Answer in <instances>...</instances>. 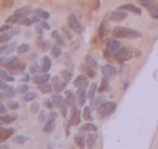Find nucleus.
Instances as JSON below:
<instances>
[{
    "mask_svg": "<svg viewBox=\"0 0 158 149\" xmlns=\"http://www.w3.org/2000/svg\"><path fill=\"white\" fill-rule=\"evenodd\" d=\"M112 36L117 39H137V37H141V32L131 28H114Z\"/></svg>",
    "mask_w": 158,
    "mask_h": 149,
    "instance_id": "1",
    "label": "nucleus"
},
{
    "mask_svg": "<svg viewBox=\"0 0 158 149\" xmlns=\"http://www.w3.org/2000/svg\"><path fill=\"white\" fill-rule=\"evenodd\" d=\"M121 48V43L118 42V39L117 37H114V39H107L106 40V49H105V57L107 60H112V58H115V54H117V51Z\"/></svg>",
    "mask_w": 158,
    "mask_h": 149,
    "instance_id": "2",
    "label": "nucleus"
},
{
    "mask_svg": "<svg viewBox=\"0 0 158 149\" xmlns=\"http://www.w3.org/2000/svg\"><path fill=\"white\" fill-rule=\"evenodd\" d=\"M137 55H140V51L138 49H134V48H120V49L117 51V54H115V60L118 63H123V62H126V60H129L132 57H137Z\"/></svg>",
    "mask_w": 158,
    "mask_h": 149,
    "instance_id": "3",
    "label": "nucleus"
},
{
    "mask_svg": "<svg viewBox=\"0 0 158 149\" xmlns=\"http://www.w3.org/2000/svg\"><path fill=\"white\" fill-rule=\"evenodd\" d=\"M117 109V103L115 101H105L100 108H97V111H98V115H100V118H105V117H109L114 111Z\"/></svg>",
    "mask_w": 158,
    "mask_h": 149,
    "instance_id": "4",
    "label": "nucleus"
},
{
    "mask_svg": "<svg viewBox=\"0 0 158 149\" xmlns=\"http://www.w3.org/2000/svg\"><path fill=\"white\" fill-rule=\"evenodd\" d=\"M127 19V14L123 11V9H118V11H110L106 14V20H117V22H121Z\"/></svg>",
    "mask_w": 158,
    "mask_h": 149,
    "instance_id": "5",
    "label": "nucleus"
},
{
    "mask_svg": "<svg viewBox=\"0 0 158 149\" xmlns=\"http://www.w3.org/2000/svg\"><path fill=\"white\" fill-rule=\"evenodd\" d=\"M68 26H69L72 31L81 32V23H80V20L77 19V15H74V14H71V15L68 17Z\"/></svg>",
    "mask_w": 158,
    "mask_h": 149,
    "instance_id": "6",
    "label": "nucleus"
},
{
    "mask_svg": "<svg viewBox=\"0 0 158 149\" xmlns=\"http://www.w3.org/2000/svg\"><path fill=\"white\" fill-rule=\"evenodd\" d=\"M66 80H61L60 77H52V88H54V91L55 92H60V91H63L64 89V86H66Z\"/></svg>",
    "mask_w": 158,
    "mask_h": 149,
    "instance_id": "7",
    "label": "nucleus"
},
{
    "mask_svg": "<svg viewBox=\"0 0 158 149\" xmlns=\"http://www.w3.org/2000/svg\"><path fill=\"white\" fill-rule=\"evenodd\" d=\"M88 85H89V80L83 74L81 75H77V79H74V86L75 88H88Z\"/></svg>",
    "mask_w": 158,
    "mask_h": 149,
    "instance_id": "8",
    "label": "nucleus"
},
{
    "mask_svg": "<svg viewBox=\"0 0 158 149\" xmlns=\"http://www.w3.org/2000/svg\"><path fill=\"white\" fill-rule=\"evenodd\" d=\"M80 120H81V112L74 106L72 108V115H71V120H69V125H74V126H77V125H80Z\"/></svg>",
    "mask_w": 158,
    "mask_h": 149,
    "instance_id": "9",
    "label": "nucleus"
},
{
    "mask_svg": "<svg viewBox=\"0 0 158 149\" xmlns=\"http://www.w3.org/2000/svg\"><path fill=\"white\" fill-rule=\"evenodd\" d=\"M15 34H19V29H14V31H5V32H2V34H0V45L8 43V42L12 39V36H15Z\"/></svg>",
    "mask_w": 158,
    "mask_h": 149,
    "instance_id": "10",
    "label": "nucleus"
},
{
    "mask_svg": "<svg viewBox=\"0 0 158 149\" xmlns=\"http://www.w3.org/2000/svg\"><path fill=\"white\" fill-rule=\"evenodd\" d=\"M88 97V92H86V88H77V92H75V99L78 104H85Z\"/></svg>",
    "mask_w": 158,
    "mask_h": 149,
    "instance_id": "11",
    "label": "nucleus"
},
{
    "mask_svg": "<svg viewBox=\"0 0 158 149\" xmlns=\"http://www.w3.org/2000/svg\"><path fill=\"white\" fill-rule=\"evenodd\" d=\"M102 74H103V77H114L115 74H117V69L112 66V65H105V66H102Z\"/></svg>",
    "mask_w": 158,
    "mask_h": 149,
    "instance_id": "12",
    "label": "nucleus"
},
{
    "mask_svg": "<svg viewBox=\"0 0 158 149\" xmlns=\"http://www.w3.org/2000/svg\"><path fill=\"white\" fill-rule=\"evenodd\" d=\"M118 9H123V11H129V12H134V14H137V15H140L141 14V8H138V6H135V5H132V3H127V5H121Z\"/></svg>",
    "mask_w": 158,
    "mask_h": 149,
    "instance_id": "13",
    "label": "nucleus"
},
{
    "mask_svg": "<svg viewBox=\"0 0 158 149\" xmlns=\"http://www.w3.org/2000/svg\"><path fill=\"white\" fill-rule=\"evenodd\" d=\"M11 135H14V129L12 128H0V142L8 140Z\"/></svg>",
    "mask_w": 158,
    "mask_h": 149,
    "instance_id": "14",
    "label": "nucleus"
},
{
    "mask_svg": "<svg viewBox=\"0 0 158 149\" xmlns=\"http://www.w3.org/2000/svg\"><path fill=\"white\" fill-rule=\"evenodd\" d=\"M64 99H66V103H68V106H71V108H74V106H75V103H77V99H75V96H74V92H72V91L66 89V91H64Z\"/></svg>",
    "mask_w": 158,
    "mask_h": 149,
    "instance_id": "15",
    "label": "nucleus"
},
{
    "mask_svg": "<svg viewBox=\"0 0 158 149\" xmlns=\"http://www.w3.org/2000/svg\"><path fill=\"white\" fill-rule=\"evenodd\" d=\"M49 80H51V79H49L48 72H43L42 75H35V77H34V82H35V85H37V86H42V85L48 83Z\"/></svg>",
    "mask_w": 158,
    "mask_h": 149,
    "instance_id": "16",
    "label": "nucleus"
},
{
    "mask_svg": "<svg viewBox=\"0 0 158 149\" xmlns=\"http://www.w3.org/2000/svg\"><path fill=\"white\" fill-rule=\"evenodd\" d=\"M40 69H42V72H48L51 69V58L48 55L42 57V66H40Z\"/></svg>",
    "mask_w": 158,
    "mask_h": 149,
    "instance_id": "17",
    "label": "nucleus"
},
{
    "mask_svg": "<svg viewBox=\"0 0 158 149\" xmlns=\"http://www.w3.org/2000/svg\"><path fill=\"white\" fill-rule=\"evenodd\" d=\"M31 12H34L29 6H23V8H20V9H17L15 11V14L19 15V17H22V19H25V17H28Z\"/></svg>",
    "mask_w": 158,
    "mask_h": 149,
    "instance_id": "18",
    "label": "nucleus"
},
{
    "mask_svg": "<svg viewBox=\"0 0 158 149\" xmlns=\"http://www.w3.org/2000/svg\"><path fill=\"white\" fill-rule=\"evenodd\" d=\"M17 66H20V62H19V58H17V57H11V58L6 62V68H8V71L15 69Z\"/></svg>",
    "mask_w": 158,
    "mask_h": 149,
    "instance_id": "19",
    "label": "nucleus"
},
{
    "mask_svg": "<svg viewBox=\"0 0 158 149\" xmlns=\"http://www.w3.org/2000/svg\"><path fill=\"white\" fill-rule=\"evenodd\" d=\"M34 15L40 17L42 20H48V19H49V12H48V11H45V9H40V8L34 9Z\"/></svg>",
    "mask_w": 158,
    "mask_h": 149,
    "instance_id": "20",
    "label": "nucleus"
},
{
    "mask_svg": "<svg viewBox=\"0 0 158 149\" xmlns=\"http://www.w3.org/2000/svg\"><path fill=\"white\" fill-rule=\"evenodd\" d=\"M17 118H19V115H17V114H9V115L2 114V117H0V120H2L3 123H11V121H15Z\"/></svg>",
    "mask_w": 158,
    "mask_h": 149,
    "instance_id": "21",
    "label": "nucleus"
},
{
    "mask_svg": "<svg viewBox=\"0 0 158 149\" xmlns=\"http://www.w3.org/2000/svg\"><path fill=\"white\" fill-rule=\"evenodd\" d=\"M105 101H106V97L103 94H100L98 97H94V99H92V106H94V108H100Z\"/></svg>",
    "mask_w": 158,
    "mask_h": 149,
    "instance_id": "22",
    "label": "nucleus"
},
{
    "mask_svg": "<svg viewBox=\"0 0 158 149\" xmlns=\"http://www.w3.org/2000/svg\"><path fill=\"white\" fill-rule=\"evenodd\" d=\"M95 142H97V135H95L94 132H91V134L86 137V146H88V148H92V146L95 145Z\"/></svg>",
    "mask_w": 158,
    "mask_h": 149,
    "instance_id": "23",
    "label": "nucleus"
},
{
    "mask_svg": "<svg viewBox=\"0 0 158 149\" xmlns=\"http://www.w3.org/2000/svg\"><path fill=\"white\" fill-rule=\"evenodd\" d=\"M80 131H81V132H95V131H97V126H95L94 123H88V125H83Z\"/></svg>",
    "mask_w": 158,
    "mask_h": 149,
    "instance_id": "24",
    "label": "nucleus"
},
{
    "mask_svg": "<svg viewBox=\"0 0 158 149\" xmlns=\"http://www.w3.org/2000/svg\"><path fill=\"white\" fill-rule=\"evenodd\" d=\"M64 101H66V100H63V97H61L60 94H54L52 96V103H54V106H57V108H60Z\"/></svg>",
    "mask_w": 158,
    "mask_h": 149,
    "instance_id": "25",
    "label": "nucleus"
},
{
    "mask_svg": "<svg viewBox=\"0 0 158 149\" xmlns=\"http://www.w3.org/2000/svg\"><path fill=\"white\" fill-rule=\"evenodd\" d=\"M0 79H3L5 82H14V75L8 74L5 69H0Z\"/></svg>",
    "mask_w": 158,
    "mask_h": 149,
    "instance_id": "26",
    "label": "nucleus"
},
{
    "mask_svg": "<svg viewBox=\"0 0 158 149\" xmlns=\"http://www.w3.org/2000/svg\"><path fill=\"white\" fill-rule=\"evenodd\" d=\"M51 54H52L54 58H58L61 55V49H60V45H54L51 46Z\"/></svg>",
    "mask_w": 158,
    "mask_h": 149,
    "instance_id": "27",
    "label": "nucleus"
},
{
    "mask_svg": "<svg viewBox=\"0 0 158 149\" xmlns=\"http://www.w3.org/2000/svg\"><path fill=\"white\" fill-rule=\"evenodd\" d=\"M97 89H98V86H97L95 83H92V85L89 86V91H88V97H89V99H94V97H95V94H97Z\"/></svg>",
    "mask_w": 158,
    "mask_h": 149,
    "instance_id": "28",
    "label": "nucleus"
},
{
    "mask_svg": "<svg viewBox=\"0 0 158 149\" xmlns=\"http://www.w3.org/2000/svg\"><path fill=\"white\" fill-rule=\"evenodd\" d=\"M54 128H55V123L51 121V120H48V121H46V125H45V128H43V131H45L46 134H51V132L54 131Z\"/></svg>",
    "mask_w": 158,
    "mask_h": 149,
    "instance_id": "29",
    "label": "nucleus"
},
{
    "mask_svg": "<svg viewBox=\"0 0 158 149\" xmlns=\"http://www.w3.org/2000/svg\"><path fill=\"white\" fill-rule=\"evenodd\" d=\"M149 14H151L152 19H158V5L157 3H154V5L149 8Z\"/></svg>",
    "mask_w": 158,
    "mask_h": 149,
    "instance_id": "30",
    "label": "nucleus"
},
{
    "mask_svg": "<svg viewBox=\"0 0 158 149\" xmlns=\"http://www.w3.org/2000/svg\"><path fill=\"white\" fill-rule=\"evenodd\" d=\"M52 39L55 40V43H57V45H60V46L64 43V40L61 39V36L58 34V31H52Z\"/></svg>",
    "mask_w": 158,
    "mask_h": 149,
    "instance_id": "31",
    "label": "nucleus"
},
{
    "mask_svg": "<svg viewBox=\"0 0 158 149\" xmlns=\"http://www.w3.org/2000/svg\"><path fill=\"white\" fill-rule=\"evenodd\" d=\"M75 143L80 146V148H85L86 146V138H83V135H75Z\"/></svg>",
    "mask_w": 158,
    "mask_h": 149,
    "instance_id": "32",
    "label": "nucleus"
},
{
    "mask_svg": "<svg viewBox=\"0 0 158 149\" xmlns=\"http://www.w3.org/2000/svg\"><path fill=\"white\" fill-rule=\"evenodd\" d=\"M86 63H88L91 68H94V69H97V68H98V65H97V62L92 58V55H86Z\"/></svg>",
    "mask_w": 158,
    "mask_h": 149,
    "instance_id": "33",
    "label": "nucleus"
},
{
    "mask_svg": "<svg viewBox=\"0 0 158 149\" xmlns=\"http://www.w3.org/2000/svg\"><path fill=\"white\" fill-rule=\"evenodd\" d=\"M3 91H5V92H3V96H5V97H8V99H11L14 94H17V91H15V89H12L11 86H8V88H6V89H3Z\"/></svg>",
    "mask_w": 158,
    "mask_h": 149,
    "instance_id": "34",
    "label": "nucleus"
},
{
    "mask_svg": "<svg viewBox=\"0 0 158 149\" xmlns=\"http://www.w3.org/2000/svg\"><path fill=\"white\" fill-rule=\"evenodd\" d=\"M40 88V92H45V94H48V92H52V85H48V83H45V85H42V86H39Z\"/></svg>",
    "mask_w": 158,
    "mask_h": 149,
    "instance_id": "35",
    "label": "nucleus"
},
{
    "mask_svg": "<svg viewBox=\"0 0 158 149\" xmlns=\"http://www.w3.org/2000/svg\"><path fill=\"white\" fill-rule=\"evenodd\" d=\"M107 88H109V83H107V77H105V79H103V82H102V85H100V88H98L100 94H102V92H105V91H107Z\"/></svg>",
    "mask_w": 158,
    "mask_h": 149,
    "instance_id": "36",
    "label": "nucleus"
},
{
    "mask_svg": "<svg viewBox=\"0 0 158 149\" xmlns=\"http://www.w3.org/2000/svg\"><path fill=\"white\" fill-rule=\"evenodd\" d=\"M34 99H35V92L28 91L26 94H23V100H25V101H32Z\"/></svg>",
    "mask_w": 158,
    "mask_h": 149,
    "instance_id": "37",
    "label": "nucleus"
},
{
    "mask_svg": "<svg viewBox=\"0 0 158 149\" xmlns=\"http://www.w3.org/2000/svg\"><path fill=\"white\" fill-rule=\"evenodd\" d=\"M61 77H63V80L69 82V80H71V69H69V68H68V69H63V71H61Z\"/></svg>",
    "mask_w": 158,
    "mask_h": 149,
    "instance_id": "38",
    "label": "nucleus"
},
{
    "mask_svg": "<svg viewBox=\"0 0 158 149\" xmlns=\"http://www.w3.org/2000/svg\"><path fill=\"white\" fill-rule=\"evenodd\" d=\"M15 91H17V94H26L29 91V88H28V85H20L19 88H15Z\"/></svg>",
    "mask_w": 158,
    "mask_h": 149,
    "instance_id": "39",
    "label": "nucleus"
},
{
    "mask_svg": "<svg viewBox=\"0 0 158 149\" xmlns=\"http://www.w3.org/2000/svg\"><path fill=\"white\" fill-rule=\"evenodd\" d=\"M14 142L19 143V145H23L25 142H28V137H25V135H15L14 137Z\"/></svg>",
    "mask_w": 158,
    "mask_h": 149,
    "instance_id": "40",
    "label": "nucleus"
},
{
    "mask_svg": "<svg viewBox=\"0 0 158 149\" xmlns=\"http://www.w3.org/2000/svg\"><path fill=\"white\" fill-rule=\"evenodd\" d=\"M23 71H25V66H23V65H20V66H17L15 69H11L9 72H11L12 75H17V74H22Z\"/></svg>",
    "mask_w": 158,
    "mask_h": 149,
    "instance_id": "41",
    "label": "nucleus"
},
{
    "mask_svg": "<svg viewBox=\"0 0 158 149\" xmlns=\"http://www.w3.org/2000/svg\"><path fill=\"white\" fill-rule=\"evenodd\" d=\"M138 3H140L141 6H146V8L149 9V8H151L155 2H154V0H138Z\"/></svg>",
    "mask_w": 158,
    "mask_h": 149,
    "instance_id": "42",
    "label": "nucleus"
},
{
    "mask_svg": "<svg viewBox=\"0 0 158 149\" xmlns=\"http://www.w3.org/2000/svg\"><path fill=\"white\" fill-rule=\"evenodd\" d=\"M28 51H29V45H28V43L20 45V46L17 48V52H19V54H25V52H28Z\"/></svg>",
    "mask_w": 158,
    "mask_h": 149,
    "instance_id": "43",
    "label": "nucleus"
},
{
    "mask_svg": "<svg viewBox=\"0 0 158 149\" xmlns=\"http://www.w3.org/2000/svg\"><path fill=\"white\" fill-rule=\"evenodd\" d=\"M83 118H86V120H91V118H92V115H91V108H85V109H83Z\"/></svg>",
    "mask_w": 158,
    "mask_h": 149,
    "instance_id": "44",
    "label": "nucleus"
},
{
    "mask_svg": "<svg viewBox=\"0 0 158 149\" xmlns=\"http://www.w3.org/2000/svg\"><path fill=\"white\" fill-rule=\"evenodd\" d=\"M83 69L88 72V75H91V77L95 75V69H94V68H91V66H89V68H88V66H83Z\"/></svg>",
    "mask_w": 158,
    "mask_h": 149,
    "instance_id": "45",
    "label": "nucleus"
},
{
    "mask_svg": "<svg viewBox=\"0 0 158 149\" xmlns=\"http://www.w3.org/2000/svg\"><path fill=\"white\" fill-rule=\"evenodd\" d=\"M39 120L43 123V121H46L48 120V115H46V112H43V111H40V114H39Z\"/></svg>",
    "mask_w": 158,
    "mask_h": 149,
    "instance_id": "46",
    "label": "nucleus"
},
{
    "mask_svg": "<svg viewBox=\"0 0 158 149\" xmlns=\"http://www.w3.org/2000/svg\"><path fill=\"white\" fill-rule=\"evenodd\" d=\"M69 29H71L69 26H63V28H61V31H63V34H66V37H69V39H71V37H72V34L69 32Z\"/></svg>",
    "mask_w": 158,
    "mask_h": 149,
    "instance_id": "47",
    "label": "nucleus"
},
{
    "mask_svg": "<svg viewBox=\"0 0 158 149\" xmlns=\"http://www.w3.org/2000/svg\"><path fill=\"white\" fill-rule=\"evenodd\" d=\"M19 106H20V104H19L17 101H12V100H11V101L8 103V108H9V109H17Z\"/></svg>",
    "mask_w": 158,
    "mask_h": 149,
    "instance_id": "48",
    "label": "nucleus"
},
{
    "mask_svg": "<svg viewBox=\"0 0 158 149\" xmlns=\"http://www.w3.org/2000/svg\"><path fill=\"white\" fill-rule=\"evenodd\" d=\"M55 118H57V112H55V111H51V112L48 114V120H51V121H55Z\"/></svg>",
    "mask_w": 158,
    "mask_h": 149,
    "instance_id": "49",
    "label": "nucleus"
},
{
    "mask_svg": "<svg viewBox=\"0 0 158 149\" xmlns=\"http://www.w3.org/2000/svg\"><path fill=\"white\" fill-rule=\"evenodd\" d=\"M45 106H46V108H49V109H52V108H54L52 99H46V100H45Z\"/></svg>",
    "mask_w": 158,
    "mask_h": 149,
    "instance_id": "50",
    "label": "nucleus"
},
{
    "mask_svg": "<svg viewBox=\"0 0 158 149\" xmlns=\"http://www.w3.org/2000/svg\"><path fill=\"white\" fill-rule=\"evenodd\" d=\"M37 71H39V66H37L35 63H32V65L29 66V72H32V74H35Z\"/></svg>",
    "mask_w": 158,
    "mask_h": 149,
    "instance_id": "51",
    "label": "nucleus"
},
{
    "mask_svg": "<svg viewBox=\"0 0 158 149\" xmlns=\"http://www.w3.org/2000/svg\"><path fill=\"white\" fill-rule=\"evenodd\" d=\"M6 49H8V46L3 43V45H0V55H5L6 54Z\"/></svg>",
    "mask_w": 158,
    "mask_h": 149,
    "instance_id": "52",
    "label": "nucleus"
},
{
    "mask_svg": "<svg viewBox=\"0 0 158 149\" xmlns=\"http://www.w3.org/2000/svg\"><path fill=\"white\" fill-rule=\"evenodd\" d=\"M15 49V43H11V45H8V49H6V54H11L12 51Z\"/></svg>",
    "mask_w": 158,
    "mask_h": 149,
    "instance_id": "53",
    "label": "nucleus"
},
{
    "mask_svg": "<svg viewBox=\"0 0 158 149\" xmlns=\"http://www.w3.org/2000/svg\"><path fill=\"white\" fill-rule=\"evenodd\" d=\"M6 88H8V83H6L3 79H0V89L3 91V89H6Z\"/></svg>",
    "mask_w": 158,
    "mask_h": 149,
    "instance_id": "54",
    "label": "nucleus"
},
{
    "mask_svg": "<svg viewBox=\"0 0 158 149\" xmlns=\"http://www.w3.org/2000/svg\"><path fill=\"white\" fill-rule=\"evenodd\" d=\"M29 80H31V75H29V74H25V75L22 77V82H23V83H28Z\"/></svg>",
    "mask_w": 158,
    "mask_h": 149,
    "instance_id": "55",
    "label": "nucleus"
},
{
    "mask_svg": "<svg viewBox=\"0 0 158 149\" xmlns=\"http://www.w3.org/2000/svg\"><path fill=\"white\" fill-rule=\"evenodd\" d=\"M9 25H11V23H6V25L0 26V34H2V32H5V31H8V29H9Z\"/></svg>",
    "mask_w": 158,
    "mask_h": 149,
    "instance_id": "56",
    "label": "nucleus"
},
{
    "mask_svg": "<svg viewBox=\"0 0 158 149\" xmlns=\"http://www.w3.org/2000/svg\"><path fill=\"white\" fill-rule=\"evenodd\" d=\"M40 25H42L45 29H49V23H48L46 20H42V22H40Z\"/></svg>",
    "mask_w": 158,
    "mask_h": 149,
    "instance_id": "57",
    "label": "nucleus"
},
{
    "mask_svg": "<svg viewBox=\"0 0 158 149\" xmlns=\"http://www.w3.org/2000/svg\"><path fill=\"white\" fill-rule=\"evenodd\" d=\"M5 112H6V106H5L3 103H0V115L5 114Z\"/></svg>",
    "mask_w": 158,
    "mask_h": 149,
    "instance_id": "58",
    "label": "nucleus"
},
{
    "mask_svg": "<svg viewBox=\"0 0 158 149\" xmlns=\"http://www.w3.org/2000/svg\"><path fill=\"white\" fill-rule=\"evenodd\" d=\"M6 62H8V60H6L5 57L0 55V66H6Z\"/></svg>",
    "mask_w": 158,
    "mask_h": 149,
    "instance_id": "59",
    "label": "nucleus"
},
{
    "mask_svg": "<svg viewBox=\"0 0 158 149\" xmlns=\"http://www.w3.org/2000/svg\"><path fill=\"white\" fill-rule=\"evenodd\" d=\"M31 109H32V112H39V104H37V103H34Z\"/></svg>",
    "mask_w": 158,
    "mask_h": 149,
    "instance_id": "60",
    "label": "nucleus"
},
{
    "mask_svg": "<svg viewBox=\"0 0 158 149\" xmlns=\"http://www.w3.org/2000/svg\"><path fill=\"white\" fill-rule=\"evenodd\" d=\"M3 97H5V96H3V92H2V94H0V100L3 99Z\"/></svg>",
    "mask_w": 158,
    "mask_h": 149,
    "instance_id": "61",
    "label": "nucleus"
}]
</instances>
